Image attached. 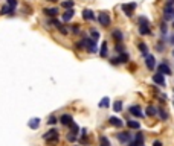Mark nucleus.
I'll use <instances>...</instances> for the list:
<instances>
[{
  "instance_id": "393cba45",
  "label": "nucleus",
  "mask_w": 174,
  "mask_h": 146,
  "mask_svg": "<svg viewBox=\"0 0 174 146\" xmlns=\"http://www.w3.org/2000/svg\"><path fill=\"white\" fill-rule=\"evenodd\" d=\"M113 110H115L116 113L122 111V102H121V101H115V104H113Z\"/></svg>"
},
{
  "instance_id": "a211bd4d",
  "label": "nucleus",
  "mask_w": 174,
  "mask_h": 146,
  "mask_svg": "<svg viewBox=\"0 0 174 146\" xmlns=\"http://www.w3.org/2000/svg\"><path fill=\"white\" fill-rule=\"evenodd\" d=\"M73 15H75V11H73V9H67V11L64 12V15H63V20H64V21H69Z\"/></svg>"
},
{
  "instance_id": "7ed1b4c3",
  "label": "nucleus",
  "mask_w": 174,
  "mask_h": 146,
  "mask_svg": "<svg viewBox=\"0 0 174 146\" xmlns=\"http://www.w3.org/2000/svg\"><path fill=\"white\" fill-rule=\"evenodd\" d=\"M116 138L121 141V143H124V144H127V143H130L131 141V134L128 132V131H122V132H119V134H116Z\"/></svg>"
},
{
  "instance_id": "2eb2a0df",
  "label": "nucleus",
  "mask_w": 174,
  "mask_h": 146,
  "mask_svg": "<svg viewBox=\"0 0 174 146\" xmlns=\"http://www.w3.org/2000/svg\"><path fill=\"white\" fill-rule=\"evenodd\" d=\"M130 113H131L134 117H142V111H141V107H138V105H133V107H130Z\"/></svg>"
},
{
  "instance_id": "b1692460",
  "label": "nucleus",
  "mask_w": 174,
  "mask_h": 146,
  "mask_svg": "<svg viewBox=\"0 0 174 146\" xmlns=\"http://www.w3.org/2000/svg\"><path fill=\"white\" fill-rule=\"evenodd\" d=\"M107 52H109V50H107V43L104 41V43H103V46H101V50H99V55H101V56L104 58V56H107Z\"/></svg>"
},
{
  "instance_id": "9b49d317",
  "label": "nucleus",
  "mask_w": 174,
  "mask_h": 146,
  "mask_svg": "<svg viewBox=\"0 0 174 146\" xmlns=\"http://www.w3.org/2000/svg\"><path fill=\"white\" fill-rule=\"evenodd\" d=\"M153 82H156L157 85H165V78H163V75H160V73H156V75L153 76Z\"/></svg>"
},
{
  "instance_id": "c9c22d12",
  "label": "nucleus",
  "mask_w": 174,
  "mask_h": 146,
  "mask_svg": "<svg viewBox=\"0 0 174 146\" xmlns=\"http://www.w3.org/2000/svg\"><path fill=\"white\" fill-rule=\"evenodd\" d=\"M58 29H60V32H61L63 35H67V28H66V26H63V24H60V26H58Z\"/></svg>"
},
{
  "instance_id": "f03ea898",
  "label": "nucleus",
  "mask_w": 174,
  "mask_h": 146,
  "mask_svg": "<svg viewBox=\"0 0 174 146\" xmlns=\"http://www.w3.org/2000/svg\"><path fill=\"white\" fill-rule=\"evenodd\" d=\"M43 138L47 144H55L58 143V131L55 128H52L51 131H47L46 134H43Z\"/></svg>"
},
{
  "instance_id": "4c0bfd02",
  "label": "nucleus",
  "mask_w": 174,
  "mask_h": 146,
  "mask_svg": "<svg viewBox=\"0 0 174 146\" xmlns=\"http://www.w3.org/2000/svg\"><path fill=\"white\" fill-rule=\"evenodd\" d=\"M67 140H69V141H75L77 137H75V135H72V134H67Z\"/></svg>"
},
{
  "instance_id": "4468645a",
  "label": "nucleus",
  "mask_w": 174,
  "mask_h": 146,
  "mask_svg": "<svg viewBox=\"0 0 174 146\" xmlns=\"http://www.w3.org/2000/svg\"><path fill=\"white\" fill-rule=\"evenodd\" d=\"M43 12H44L46 15H49V17H57L58 9H57V8H44V9H43Z\"/></svg>"
},
{
  "instance_id": "6e6552de",
  "label": "nucleus",
  "mask_w": 174,
  "mask_h": 146,
  "mask_svg": "<svg viewBox=\"0 0 174 146\" xmlns=\"http://www.w3.org/2000/svg\"><path fill=\"white\" fill-rule=\"evenodd\" d=\"M157 70H159L160 75H171V68H169V65H168L166 62H162V64L157 67Z\"/></svg>"
},
{
  "instance_id": "c03bdc74",
  "label": "nucleus",
  "mask_w": 174,
  "mask_h": 146,
  "mask_svg": "<svg viewBox=\"0 0 174 146\" xmlns=\"http://www.w3.org/2000/svg\"><path fill=\"white\" fill-rule=\"evenodd\" d=\"M169 43H171V44H174V35H171V40H169Z\"/></svg>"
},
{
  "instance_id": "79ce46f5",
  "label": "nucleus",
  "mask_w": 174,
  "mask_h": 146,
  "mask_svg": "<svg viewBox=\"0 0 174 146\" xmlns=\"http://www.w3.org/2000/svg\"><path fill=\"white\" fill-rule=\"evenodd\" d=\"M153 146H162V141H159V140H154V141H153Z\"/></svg>"
},
{
  "instance_id": "49530a36",
  "label": "nucleus",
  "mask_w": 174,
  "mask_h": 146,
  "mask_svg": "<svg viewBox=\"0 0 174 146\" xmlns=\"http://www.w3.org/2000/svg\"><path fill=\"white\" fill-rule=\"evenodd\" d=\"M172 56H174V50H172Z\"/></svg>"
},
{
  "instance_id": "37998d69",
  "label": "nucleus",
  "mask_w": 174,
  "mask_h": 146,
  "mask_svg": "<svg viewBox=\"0 0 174 146\" xmlns=\"http://www.w3.org/2000/svg\"><path fill=\"white\" fill-rule=\"evenodd\" d=\"M172 5H174V0H168L165 6H172Z\"/></svg>"
},
{
  "instance_id": "7c9ffc66",
  "label": "nucleus",
  "mask_w": 174,
  "mask_h": 146,
  "mask_svg": "<svg viewBox=\"0 0 174 146\" xmlns=\"http://www.w3.org/2000/svg\"><path fill=\"white\" fill-rule=\"evenodd\" d=\"M101 146H110V141H109V138L106 135L101 137Z\"/></svg>"
},
{
  "instance_id": "c85d7f7f",
  "label": "nucleus",
  "mask_w": 174,
  "mask_h": 146,
  "mask_svg": "<svg viewBox=\"0 0 174 146\" xmlns=\"http://www.w3.org/2000/svg\"><path fill=\"white\" fill-rule=\"evenodd\" d=\"M157 113H159V116H160V119H162V120H166V119H168L166 111H163L162 108H157Z\"/></svg>"
},
{
  "instance_id": "ddd939ff",
  "label": "nucleus",
  "mask_w": 174,
  "mask_h": 146,
  "mask_svg": "<svg viewBox=\"0 0 174 146\" xmlns=\"http://www.w3.org/2000/svg\"><path fill=\"white\" fill-rule=\"evenodd\" d=\"M28 126H29L31 129H37V128L40 126V119H38V117L31 119V120H29V123H28Z\"/></svg>"
},
{
  "instance_id": "72a5a7b5",
  "label": "nucleus",
  "mask_w": 174,
  "mask_h": 146,
  "mask_svg": "<svg viewBox=\"0 0 174 146\" xmlns=\"http://www.w3.org/2000/svg\"><path fill=\"white\" fill-rule=\"evenodd\" d=\"M134 140L139 141V143H144V134H142V132H138L136 137H134Z\"/></svg>"
},
{
  "instance_id": "a18cd8bd",
  "label": "nucleus",
  "mask_w": 174,
  "mask_h": 146,
  "mask_svg": "<svg viewBox=\"0 0 174 146\" xmlns=\"http://www.w3.org/2000/svg\"><path fill=\"white\" fill-rule=\"evenodd\" d=\"M47 2H57V0H47Z\"/></svg>"
},
{
  "instance_id": "0eeeda50",
  "label": "nucleus",
  "mask_w": 174,
  "mask_h": 146,
  "mask_svg": "<svg viewBox=\"0 0 174 146\" xmlns=\"http://www.w3.org/2000/svg\"><path fill=\"white\" fill-rule=\"evenodd\" d=\"M163 18L165 20H172L174 18V6H165V9H163Z\"/></svg>"
},
{
  "instance_id": "aec40b11",
  "label": "nucleus",
  "mask_w": 174,
  "mask_h": 146,
  "mask_svg": "<svg viewBox=\"0 0 174 146\" xmlns=\"http://www.w3.org/2000/svg\"><path fill=\"white\" fill-rule=\"evenodd\" d=\"M127 125H128V128H131V129H139V128H141V123H139V122H136V120H128Z\"/></svg>"
},
{
  "instance_id": "e433bc0d",
  "label": "nucleus",
  "mask_w": 174,
  "mask_h": 146,
  "mask_svg": "<svg viewBox=\"0 0 174 146\" xmlns=\"http://www.w3.org/2000/svg\"><path fill=\"white\" fill-rule=\"evenodd\" d=\"M160 34H162L163 37L166 35V24H165V23H162V26H160Z\"/></svg>"
},
{
  "instance_id": "f8f14e48",
  "label": "nucleus",
  "mask_w": 174,
  "mask_h": 146,
  "mask_svg": "<svg viewBox=\"0 0 174 146\" xmlns=\"http://www.w3.org/2000/svg\"><path fill=\"white\" fill-rule=\"evenodd\" d=\"M83 18H84V20H87V21H92V20L95 18L93 11H90V9H84V11H83Z\"/></svg>"
},
{
  "instance_id": "f3484780",
  "label": "nucleus",
  "mask_w": 174,
  "mask_h": 146,
  "mask_svg": "<svg viewBox=\"0 0 174 146\" xmlns=\"http://www.w3.org/2000/svg\"><path fill=\"white\" fill-rule=\"evenodd\" d=\"M14 12H15V9H12V8H9L8 5H5L3 8H2V11H0V14H8V15H14Z\"/></svg>"
},
{
  "instance_id": "a19ab883",
  "label": "nucleus",
  "mask_w": 174,
  "mask_h": 146,
  "mask_svg": "<svg viewBox=\"0 0 174 146\" xmlns=\"http://www.w3.org/2000/svg\"><path fill=\"white\" fill-rule=\"evenodd\" d=\"M110 61H112V64H113V65H115V64H116V65L119 64V61H118V56H116V58H113V59H110Z\"/></svg>"
},
{
  "instance_id": "423d86ee",
  "label": "nucleus",
  "mask_w": 174,
  "mask_h": 146,
  "mask_svg": "<svg viewBox=\"0 0 174 146\" xmlns=\"http://www.w3.org/2000/svg\"><path fill=\"white\" fill-rule=\"evenodd\" d=\"M145 65H147V68L150 71H153L154 67H156V58L153 55H147L145 56Z\"/></svg>"
},
{
  "instance_id": "39448f33",
  "label": "nucleus",
  "mask_w": 174,
  "mask_h": 146,
  "mask_svg": "<svg viewBox=\"0 0 174 146\" xmlns=\"http://www.w3.org/2000/svg\"><path fill=\"white\" fill-rule=\"evenodd\" d=\"M98 21H99V24H103V26L107 28V26H110V15L107 12H99Z\"/></svg>"
},
{
  "instance_id": "2f4dec72",
  "label": "nucleus",
  "mask_w": 174,
  "mask_h": 146,
  "mask_svg": "<svg viewBox=\"0 0 174 146\" xmlns=\"http://www.w3.org/2000/svg\"><path fill=\"white\" fill-rule=\"evenodd\" d=\"M57 122H58V119H57L55 116H51V117H49V120H47V123H49V125H55Z\"/></svg>"
},
{
  "instance_id": "de8ad7c7",
  "label": "nucleus",
  "mask_w": 174,
  "mask_h": 146,
  "mask_svg": "<svg viewBox=\"0 0 174 146\" xmlns=\"http://www.w3.org/2000/svg\"><path fill=\"white\" fill-rule=\"evenodd\" d=\"M172 28H174V24H172Z\"/></svg>"
},
{
  "instance_id": "ea45409f",
  "label": "nucleus",
  "mask_w": 174,
  "mask_h": 146,
  "mask_svg": "<svg viewBox=\"0 0 174 146\" xmlns=\"http://www.w3.org/2000/svg\"><path fill=\"white\" fill-rule=\"evenodd\" d=\"M157 50H159V52H162V50H163V44H162V41L157 44Z\"/></svg>"
},
{
  "instance_id": "bb28decb",
  "label": "nucleus",
  "mask_w": 174,
  "mask_h": 146,
  "mask_svg": "<svg viewBox=\"0 0 174 146\" xmlns=\"http://www.w3.org/2000/svg\"><path fill=\"white\" fill-rule=\"evenodd\" d=\"M90 35H92V38H90L92 41H95V43H96V41L99 40V32H98V31H95V29H93V31L90 32Z\"/></svg>"
},
{
  "instance_id": "f704fd0d",
  "label": "nucleus",
  "mask_w": 174,
  "mask_h": 146,
  "mask_svg": "<svg viewBox=\"0 0 174 146\" xmlns=\"http://www.w3.org/2000/svg\"><path fill=\"white\" fill-rule=\"evenodd\" d=\"M49 24H54V26H57V28H58L61 23H60L58 20H55V18H51V20H49Z\"/></svg>"
},
{
  "instance_id": "412c9836",
  "label": "nucleus",
  "mask_w": 174,
  "mask_h": 146,
  "mask_svg": "<svg viewBox=\"0 0 174 146\" xmlns=\"http://www.w3.org/2000/svg\"><path fill=\"white\" fill-rule=\"evenodd\" d=\"M145 114H147L148 117H153V116L157 114V108H154V107H148L147 111H145Z\"/></svg>"
},
{
  "instance_id": "dca6fc26",
  "label": "nucleus",
  "mask_w": 174,
  "mask_h": 146,
  "mask_svg": "<svg viewBox=\"0 0 174 146\" xmlns=\"http://www.w3.org/2000/svg\"><path fill=\"white\" fill-rule=\"evenodd\" d=\"M112 35H113V38H115V41H116V43H121V41L124 40V35H122V32H121L119 29L113 31V32H112Z\"/></svg>"
},
{
  "instance_id": "20e7f679",
  "label": "nucleus",
  "mask_w": 174,
  "mask_h": 146,
  "mask_svg": "<svg viewBox=\"0 0 174 146\" xmlns=\"http://www.w3.org/2000/svg\"><path fill=\"white\" fill-rule=\"evenodd\" d=\"M121 8H122L124 14H125L127 17H131L133 12H134V9H136V3H124Z\"/></svg>"
},
{
  "instance_id": "58836bf2",
  "label": "nucleus",
  "mask_w": 174,
  "mask_h": 146,
  "mask_svg": "<svg viewBox=\"0 0 174 146\" xmlns=\"http://www.w3.org/2000/svg\"><path fill=\"white\" fill-rule=\"evenodd\" d=\"M72 31H73V34H77V35L80 34V28H78V26H73V28H72Z\"/></svg>"
},
{
  "instance_id": "f257e3e1",
  "label": "nucleus",
  "mask_w": 174,
  "mask_h": 146,
  "mask_svg": "<svg viewBox=\"0 0 174 146\" xmlns=\"http://www.w3.org/2000/svg\"><path fill=\"white\" fill-rule=\"evenodd\" d=\"M139 32L141 35H150L151 29H150V21L147 17H139Z\"/></svg>"
},
{
  "instance_id": "9d476101",
  "label": "nucleus",
  "mask_w": 174,
  "mask_h": 146,
  "mask_svg": "<svg viewBox=\"0 0 174 146\" xmlns=\"http://www.w3.org/2000/svg\"><path fill=\"white\" fill-rule=\"evenodd\" d=\"M109 122H110V125L112 126H116V128H122V125H124V122L121 120V119H118V117H110L109 119Z\"/></svg>"
},
{
  "instance_id": "c756f323",
  "label": "nucleus",
  "mask_w": 174,
  "mask_h": 146,
  "mask_svg": "<svg viewBox=\"0 0 174 146\" xmlns=\"http://www.w3.org/2000/svg\"><path fill=\"white\" fill-rule=\"evenodd\" d=\"M9 8H12V9H15V6L18 5V2H17V0H8V3H6Z\"/></svg>"
},
{
  "instance_id": "cd10ccee",
  "label": "nucleus",
  "mask_w": 174,
  "mask_h": 146,
  "mask_svg": "<svg viewBox=\"0 0 174 146\" xmlns=\"http://www.w3.org/2000/svg\"><path fill=\"white\" fill-rule=\"evenodd\" d=\"M61 6L66 8V9H72V8H73V2H72V0H67V2H63V3H61Z\"/></svg>"
},
{
  "instance_id": "1a4fd4ad",
  "label": "nucleus",
  "mask_w": 174,
  "mask_h": 146,
  "mask_svg": "<svg viewBox=\"0 0 174 146\" xmlns=\"http://www.w3.org/2000/svg\"><path fill=\"white\" fill-rule=\"evenodd\" d=\"M60 122L63 125H66V126H70L72 123H73V119H72V116H69V114H63L61 117H60Z\"/></svg>"
},
{
  "instance_id": "6ab92c4d",
  "label": "nucleus",
  "mask_w": 174,
  "mask_h": 146,
  "mask_svg": "<svg viewBox=\"0 0 174 146\" xmlns=\"http://www.w3.org/2000/svg\"><path fill=\"white\" fill-rule=\"evenodd\" d=\"M138 47H139V50H141V53H142L144 56H147V55H148V46H147L145 43H139V46H138Z\"/></svg>"
},
{
  "instance_id": "4be33fe9",
  "label": "nucleus",
  "mask_w": 174,
  "mask_h": 146,
  "mask_svg": "<svg viewBox=\"0 0 174 146\" xmlns=\"http://www.w3.org/2000/svg\"><path fill=\"white\" fill-rule=\"evenodd\" d=\"M69 128H70V132H69V134H72V135H75V137H77V134L80 132V128H78V125L72 123V125H70Z\"/></svg>"
},
{
  "instance_id": "5701e85b",
  "label": "nucleus",
  "mask_w": 174,
  "mask_h": 146,
  "mask_svg": "<svg viewBox=\"0 0 174 146\" xmlns=\"http://www.w3.org/2000/svg\"><path fill=\"white\" fill-rule=\"evenodd\" d=\"M118 61H119V64H121V62H128V55H127L125 52L119 53V56H118Z\"/></svg>"
},
{
  "instance_id": "473e14b6",
  "label": "nucleus",
  "mask_w": 174,
  "mask_h": 146,
  "mask_svg": "<svg viewBox=\"0 0 174 146\" xmlns=\"http://www.w3.org/2000/svg\"><path fill=\"white\" fill-rule=\"evenodd\" d=\"M115 50H116L118 53H122V52H124V46H122L121 43H118V44L115 46Z\"/></svg>"
},
{
  "instance_id": "a878e982",
  "label": "nucleus",
  "mask_w": 174,
  "mask_h": 146,
  "mask_svg": "<svg viewBox=\"0 0 174 146\" xmlns=\"http://www.w3.org/2000/svg\"><path fill=\"white\" fill-rule=\"evenodd\" d=\"M110 105V101H109V97H104V99L101 101V102H99V107H101V108H107Z\"/></svg>"
}]
</instances>
